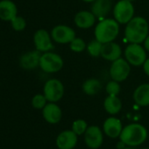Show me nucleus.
<instances>
[{
	"label": "nucleus",
	"mask_w": 149,
	"mask_h": 149,
	"mask_svg": "<svg viewBox=\"0 0 149 149\" xmlns=\"http://www.w3.org/2000/svg\"><path fill=\"white\" fill-rule=\"evenodd\" d=\"M102 89V84L99 80L97 78H90L87 79L83 84V91L85 94L89 96L97 95Z\"/></svg>",
	"instance_id": "nucleus-22"
},
{
	"label": "nucleus",
	"mask_w": 149,
	"mask_h": 149,
	"mask_svg": "<svg viewBox=\"0 0 149 149\" xmlns=\"http://www.w3.org/2000/svg\"><path fill=\"white\" fill-rule=\"evenodd\" d=\"M144 47H145V49L149 52V35L146 37V39L144 41Z\"/></svg>",
	"instance_id": "nucleus-30"
},
{
	"label": "nucleus",
	"mask_w": 149,
	"mask_h": 149,
	"mask_svg": "<svg viewBox=\"0 0 149 149\" xmlns=\"http://www.w3.org/2000/svg\"><path fill=\"white\" fill-rule=\"evenodd\" d=\"M74 21L77 27L82 29H88L95 24L96 17L91 12L81 11L76 14Z\"/></svg>",
	"instance_id": "nucleus-18"
},
{
	"label": "nucleus",
	"mask_w": 149,
	"mask_h": 149,
	"mask_svg": "<svg viewBox=\"0 0 149 149\" xmlns=\"http://www.w3.org/2000/svg\"><path fill=\"white\" fill-rule=\"evenodd\" d=\"M106 92L109 96H118L120 92V85L117 81H111L106 85Z\"/></svg>",
	"instance_id": "nucleus-28"
},
{
	"label": "nucleus",
	"mask_w": 149,
	"mask_h": 149,
	"mask_svg": "<svg viewBox=\"0 0 149 149\" xmlns=\"http://www.w3.org/2000/svg\"><path fill=\"white\" fill-rule=\"evenodd\" d=\"M83 1H84V2H86V3H92V2L95 1V0H83Z\"/></svg>",
	"instance_id": "nucleus-31"
},
{
	"label": "nucleus",
	"mask_w": 149,
	"mask_h": 149,
	"mask_svg": "<svg viewBox=\"0 0 149 149\" xmlns=\"http://www.w3.org/2000/svg\"><path fill=\"white\" fill-rule=\"evenodd\" d=\"M121 54H122V50H121L120 46L118 43L111 41V42L103 44L100 55L104 60L114 61L117 59L121 57Z\"/></svg>",
	"instance_id": "nucleus-15"
},
{
	"label": "nucleus",
	"mask_w": 149,
	"mask_h": 149,
	"mask_svg": "<svg viewBox=\"0 0 149 149\" xmlns=\"http://www.w3.org/2000/svg\"><path fill=\"white\" fill-rule=\"evenodd\" d=\"M103 43L98 41L97 40H94L89 42V44L86 47V49L90 55L92 57H98L101 54V49H102Z\"/></svg>",
	"instance_id": "nucleus-23"
},
{
	"label": "nucleus",
	"mask_w": 149,
	"mask_h": 149,
	"mask_svg": "<svg viewBox=\"0 0 149 149\" xmlns=\"http://www.w3.org/2000/svg\"><path fill=\"white\" fill-rule=\"evenodd\" d=\"M70 49L74 53H82L85 50L87 45L85 44V41L81 38H74L70 43H69Z\"/></svg>",
	"instance_id": "nucleus-24"
},
{
	"label": "nucleus",
	"mask_w": 149,
	"mask_h": 149,
	"mask_svg": "<svg viewBox=\"0 0 149 149\" xmlns=\"http://www.w3.org/2000/svg\"><path fill=\"white\" fill-rule=\"evenodd\" d=\"M147 137L146 129L139 124H131L125 126L120 134V139L122 143L136 146L141 145Z\"/></svg>",
	"instance_id": "nucleus-3"
},
{
	"label": "nucleus",
	"mask_w": 149,
	"mask_h": 149,
	"mask_svg": "<svg viewBox=\"0 0 149 149\" xmlns=\"http://www.w3.org/2000/svg\"><path fill=\"white\" fill-rule=\"evenodd\" d=\"M84 141L91 149H97L103 143V133L98 126L92 125L87 128L84 134Z\"/></svg>",
	"instance_id": "nucleus-11"
},
{
	"label": "nucleus",
	"mask_w": 149,
	"mask_h": 149,
	"mask_svg": "<svg viewBox=\"0 0 149 149\" xmlns=\"http://www.w3.org/2000/svg\"><path fill=\"white\" fill-rule=\"evenodd\" d=\"M11 22L12 27L16 32H21L24 31L26 27V19L21 16H16Z\"/></svg>",
	"instance_id": "nucleus-25"
},
{
	"label": "nucleus",
	"mask_w": 149,
	"mask_h": 149,
	"mask_svg": "<svg viewBox=\"0 0 149 149\" xmlns=\"http://www.w3.org/2000/svg\"><path fill=\"white\" fill-rule=\"evenodd\" d=\"M119 33V24L114 19H102L95 28V38L101 43L113 41Z\"/></svg>",
	"instance_id": "nucleus-2"
},
{
	"label": "nucleus",
	"mask_w": 149,
	"mask_h": 149,
	"mask_svg": "<svg viewBox=\"0 0 149 149\" xmlns=\"http://www.w3.org/2000/svg\"><path fill=\"white\" fill-rule=\"evenodd\" d=\"M62 58L53 52H46L40 55V68L46 73H56L63 67Z\"/></svg>",
	"instance_id": "nucleus-5"
},
{
	"label": "nucleus",
	"mask_w": 149,
	"mask_h": 149,
	"mask_svg": "<svg viewBox=\"0 0 149 149\" xmlns=\"http://www.w3.org/2000/svg\"><path fill=\"white\" fill-rule=\"evenodd\" d=\"M43 94L48 102H58L64 95V86L58 79H49L44 84Z\"/></svg>",
	"instance_id": "nucleus-7"
},
{
	"label": "nucleus",
	"mask_w": 149,
	"mask_h": 149,
	"mask_svg": "<svg viewBox=\"0 0 149 149\" xmlns=\"http://www.w3.org/2000/svg\"><path fill=\"white\" fill-rule=\"evenodd\" d=\"M51 37L56 43L68 44L76 38V32L68 26L58 25L52 29Z\"/></svg>",
	"instance_id": "nucleus-9"
},
{
	"label": "nucleus",
	"mask_w": 149,
	"mask_h": 149,
	"mask_svg": "<svg viewBox=\"0 0 149 149\" xmlns=\"http://www.w3.org/2000/svg\"><path fill=\"white\" fill-rule=\"evenodd\" d=\"M104 107L109 114L115 115L120 111L122 103L117 96H108L104 102Z\"/></svg>",
	"instance_id": "nucleus-21"
},
{
	"label": "nucleus",
	"mask_w": 149,
	"mask_h": 149,
	"mask_svg": "<svg viewBox=\"0 0 149 149\" xmlns=\"http://www.w3.org/2000/svg\"><path fill=\"white\" fill-rule=\"evenodd\" d=\"M114 19L118 24H127L134 17V6L128 0H119L113 8Z\"/></svg>",
	"instance_id": "nucleus-4"
},
{
	"label": "nucleus",
	"mask_w": 149,
	"mask_h": 149,
	"mask_svg": "<svg viewBox=\"0 0 149 149\" xmlns=\"http://www.w3.org/2000/svg\"><path fill=\"white\" fill-rule=\"evenodd\" d=\"M87 130V123L83 119H77L73 123L72 131L76 132L77 135H82L85 133Z\"/></svg>",
	"instance_id": "nucleus-27"
},
{
	"label": "nucleus",
	"mask_w": 149,
	"mask_h": 149,
	"mask_svg": "<svg viewBox=\"0 0 149 149\" xmlns=\"http://www.w3.org/2000/svg\"><path fill=\"white\" fill-rule=\"evenodd\" d=\"M42 115L44 119L49 124H57L61 118V110L54 103L47 104L42 109Z\"/></svg>",
	"instance_id": "nucleus-16"
},
{
	"label": "nucleus",
	"mask_w": 149,
	"mask_h": 149,
	"mask_svg": "<svg viewBox=\"0 0 149 149\" xmlns=\"http://www.w3.org/2000/svg\"><path fill=\"white\" fill-rule=\"evenodd\" d=\"M128 1H131V2H132V1H134V0H128Z\"/></svg>",
	"instance_id": "nucleus-32"
},
{
	"label": "nucleus",
	"mask_w": 149,
	"mask_h": 149,
	"mask_svg": "<svg viewBox=\"0 0 149 149\" xmlns=\"http://www.w3.org/2000/svg\"><path fill=\"white\" fill-rule=\"evenodd\" d=\"M149 26L146 19L137 16L133 17L125 29V37L130 43L140 44L149 35Z\"/></svg>",
	"instance_id": "nucleus-1"
},
{
	"label": "nucleus",
	"mask_w": 149,
	"mask_h": 149,
	"mask_svg": "<svg viewBox=\"0 0 149 149\" xmlns=\"http://www.w3.org/2000/svg\"><path fill=\"white\" fill-rule=\"evenodd\" d=\"M122 124L118 118H109L104 123V131L105 134L110 138H118L122 132Z\"/></svg>",
	"instance_id": "nucleus-19"
},
{
	"label": "nucleus",
	"mask_w": 149,
	"mask_h": 149,
	"mask_svg": "<svg viewBox=\"0 0 149 149\" xmlns=\"http://www.w3.org/2000/svg\"><path fill=\"white\" fill-rule=\"evenodd\" d=\"M33 43L36 50L40 53H46L54 48L51 34L45 29H39L35 32L33 35Z\"/></svg>",
	"instance_id": "nucleus-10"
},
{
	"label": "nucleus",
	"mask_w": 149,
	"mask_h": 149,
	"mask_svg": "<svg viewBox=\"0 0 149 149\" xmlns=\"http://www.w3.org/2000/svg\"><path fill=\"white\" fill-rule=\"evenodd\" d=\"M18 15L16 4L12 0L0 1V19L4 21H12Z\"/></svg>",
	"instance_id": "nucleus-13"
},
{
	"label": "nucleus",
	"mask_w": 149,
	"mask_h": 149,
	"mask_svg": "<svg viewBox=\"0 0 149 149\" xmlns=\"http://www.w3.org/2000/svg\"><path fill=\"white\" fill-rule=\"evenodd\" d=\"M40 52L38 50L30 51L23 55H21L19 59V65L22 68L30 70L40 66Z\"/></svg>",
	"instance_id": "nucleus-14"
},
{
	"label": "nucleus",
	"mask_w": 149,
	"mask_h": 149,
	"mask_svg": "<svg viewBox=\"0 0 149 149\" xmlns=\"http://www.w3.org/2000/svg\"><path fill=\"white\" fill-rule=\"evenodd\" d=\"M131 71L130 63L124 58H118L112 61L110 68V76L111 78L117 82H123L127 79Z\"/></svg>",
	"instance_id": "nucleus-8"
},
{
	"label": "nucleus",
	"mask_w": 149,
	"mask_h": 149,
	"mask_svg": "<svg viewBox=\"0 0 149 149\" xmlns=\"http://www.w3.org/2000/svg\"><path fill=\"white\" fill-rule=\"evenodd\" d=\"M125 149H132V148H125Z\"/></svg>",
	"instance_id": "nucleus-33"
},
{
	"label": "nucleus",
	"mask_w": 149,
	"mask_h": 149,
	"mask_svg": "<svg viewBox=\"0 0 149 149\" xmlns=\"http://www.w3.org/2000/svg\"><path fill=\"white\" fill-rule=\"evenodd\" d=\"M133 99L139 106L149 105V84H143L138 86L134 91Z\"/></svg>",
	"instance_id": "nucleus-20"
},
{
	"label": "nucleus",
	"mask_w": 149,
	"mask_h": 149,
	"mask_svg": "<svg viewBox=\"0 0 149 149\" xmlns=\"http://www.w3.org/2000/svg\"><path fill=\"white\" fill-rule=\"evenodd\" d=\"M143 149H149V148H143Z\"/></svg>",
	"instance_id": "nucleus-34"
},
{
	"label": "nucleus",
	"mask_w": 149,
	"mask_h": 149,
	"mask_svg": "<svg viewBox=\"0 0 149 149\" xmlns=\"http://www.w3.org/2000/svg\"><path fill=\"white\" fill-rule=\"evenodd\" d=\"M125 56L126 61L135 67L143 65L147 59L146 49L140 44L137 43H131L125 47Z\"/></svg>",
	"instance_id": "nucleus-6"
},
{
	"label": "nucleus",
	"mask_w": 149,
	"mask_h": 149,
	"mask_svg": "<svg viewBox=\"0 0 149 149\" xmlns=\"http://www.w3.org/2000/svg\"><path fill=\"white\" fill-rule=\"evenodd\" d=\"M47 98L44 94H37L32 99V105L33 108L40 110L43 109L47 104Z\"/></svg>",
	"instance_id": "nucleus-26"
},
{
	"label": "nucleus",
	"mask_w": 149,
	"mask_h": 149,
	"mask_svg": "<svg viewBox=\"0 0 149 149\" xmlns=\"http://www.w3.org/2000/svg\"><path fill=\"white\" fill-rule=\"evenodd\" d=\"M112 8V0H95L91 6V13L99 19H105Z\"/></svg>",
	"instance_id": "nucleus-17"
},
{
	"label": "nucleus",
	"mask_w": 149,
	"mask_h": 149,
	"mask_svg": "<svg viewBox=\"0 0 149 149\" xmlns=\"http://www.w3.org/2000/svg\"><path fill=\"white\" fill-rule=\"evenodd\" d=\"M77 143V134L73 131H64L56 139V145L59 149H73Z\"/></svg>",
	"instance_id": "nucleus-12"
},
{
	"label": "nucleus",
	"mask_w": 149,
	"mask_h": 149,
	"mask_svg": "<svg viewBox=\"0 0 149 149\" xmlns=\"http://www.w3.org/2000/svg\"><path fill=\"white\" fill-rule=\"evenodd\" d=\"M142 66H143V70H144V72L146 73V76L149 77V58L146 60V61L144 62V64H143Z\"/></svg>",
	"instance_id": "nucleus-29"
}]
</instances>
